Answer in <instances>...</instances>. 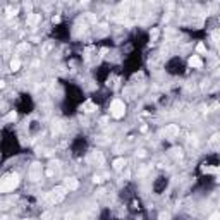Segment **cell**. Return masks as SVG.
Listing matches in <instances>:
<instances>
[{"label":"cell","mask_w":220,"mask_h":220,"mask_svg":"<svg viewBox=\"0 0 220 220\" xmlns=\"http://www.w3.org/2000/svg\"><path fill=\"white\" fill-rule=\"evenodd\" d=\"M17 184H19V175L17 174H5L2 180H0V191L2 193H10V191H14L17 188Z\"/></svg>","instance_id":"obj_1"},{"label":"cell","mask_w":220,"mask_h":220,"mask_svg":"<svg viewBox=\"0 0 220 220\" xmlns=\"http://www.w3.org/2000/svg\"><path fill=\"white\" fill-rule=\"evenodd\" d=\"M124 114H126V105L122 100H114L110 103V115L112 117L120 119V117H124Z\"/></svg>","instance_id":"obj_2"},{"label":"cell","mask_w":220,"mask_h":220,"mask_svg":"<svg viewBox=\"0 0 220 220\" xmlns=\"http://www.w3.org/2000/svg\"><path fill=\"white\" fill-rule=\"evenodd\" d=\"M65 191H67L65 186H59V188H55V189L52 191V201H60L62 198H64Z\"/></svg>","instance_id":"obj_3"},{"label":"cell","mask_w":220,"mask_h":220,"mask_svg":"<svg viewBox=\"0 0 220 220\" xmlns=\"http://www.w3.org/2000/svg\"><path fill=\"white\" fill-rule=\"evenodd\" d=\"M189 65L191 67H196V69H201V67H203V62H201V59L198 55H193L189 59Z\"/></svg>","instance_id":"obj_4"},{"label":"cell","mask_w":220,"mask_h":220,"mask_svg":"<svg viewBox=\"0 0 220 220\" xmlns=\"http://www.w3.org/2000/svg\"><path fill=\"white\" fill-rule=\"evenodd\" d=\"M38 177H40V167H38V163H35L33 169H31V179L38 180Z\"/></svg>","instance_id":"obj_5"},{"label":"cell","mask_w":220,"mask_h":220,"mask_svg":"<svg viewBox=\"0 0 220 220\" xmlns=\"http://www.w3.org/2000/svg\"><path fill=\"white\" fill-rule=\"evenodd\" d=\"M83 110H84V112H93V110H96V105H95L91 100H88L84 105H83Z\"/></svg>","instance_id":"obj_6"},{"label":"cell","mask_w":220,"mask_h":220,"mask_svg":"<svg viewBox=\"0 0 220 220\" xmlns=\"http://www.w3.org/2000/svg\"><path fill=\"white\" fill-rule=\"evenodd\" d=\"M64 186H65L67 189H76V188H78V180H76V179H67Z\"/></svg>","instance_id":"obj_7"},{"label":"cell","mask_w":220,"mask_h":220,"mask_svg":"<svg viewBox=\"0 0 220 220\" xmlns=\"http://www.w3.org/2000/svg\"><path fill=\"white\" fill-rule=\"evenodd\" d=\"M16 119H17V114L12 110V112H9V114L4 117V122H12V120H16Z\"/></svg>","instance_id":"obj_8"},{"label":"cell","mask_w":220,"mask_h":220,"mask_svg":"<svg viewBox=\"0 0 220 220\" xmlns=\"http://www.w3.org/2000/svg\"><path fill=\"white\" fill-rule=\"evenodd\" d=\"M124 165H126L124 158H117V160H114V169H115V170H120Z\"/></svg>","instance_id":"obj_9"},{"label":"cell","mask_w":220,"mask_h":220,"mask_svg":"<svg viewBox=\"0 0 220 220\" xmlns=\"http://www.w3.org/2000/svg\"><path fill=\"white\" fill-rule=\"evenodd\" d=\"M19 67H21V62L17 59H12V60H10V70H14V72H16V70H19Z\"/></svg>","instance_id":"obj_10"},{"label":"cell","mask_w":220,"mask_h":220,"mask_svg":"<svg viewBox=\"0 0 220 220\" xmlns=\"http://www.w3.org/2000/svg\"><path fill=\"white\" fill-rule=\"evenodd\" d=\"M36 21H38V16H36V14H29V16H28V22H29V24L36 22Z\"/></svg>","instance_id":"obj_11"},{"label":"cell","mask_w":220,"mask_h":220,"mask_svg":"<svg viewBox=\"0 0 220 220\" xmlns=\"http://www.w3.org/2000/svg\"><path fill=\"white\" fill-rule=\"evenodd\" d=\"M196 50L200 52V53H205V52H206V47H205V45H203V43H200V45H198V47H196Z\"/></svg>","instance_id":"obj_12"},{"label":"cell","mask_w":220,"mask_h":220,"mask_svg":"<svg viewBox=\"0 0 220 220\" xmlns=\"http://www.w3.org/2000/svg\"><path fill=\"white\" fill-rule=\"evenodd\" d=\"M208 220H220V213H219V211L211 213V215H210V219H208Z\"/></svg>","instance_id":"obj_13"},{"label":"cell","mask_w":220,"mask_h":220,"mask_svg":"<svg viewBox=\"0 0 220 220\" xmlns=\"http://www.w3.org/2000/svg\"><path fill=\"white\" fill-rule=\"evenodd\" d=\"M93 182H95V184H100V182H101V177H100V175H95V177H93Z\"/></svg>","instance_id":"obj_14"},{"label":"cell","mask_w":220,"mask_h":220,"mask_svg":"<svg viewBox=\"0 0 220 220\" xmlns=\"http://www.w3.org/2000/svg\"><path fill=\"white\" fill-rule=\"evenodd\" d=\"M213 174H217V177H219L217 180H220V167H215V170H213Z\"/></svg>","instance_id":"obj_15"},{"label":"cell","mask_w":220,"mask_h":220,"mask_svg":"<svg viewBox=\"0 0 220 220\" xmlns=\"http://www.w3.org/2000/svg\"><path fill=\"white\" fill-rule=\"evenodd\" d=\"M52 21H53V22H60V17H59V16H53V19H52Z\"/></svg>","instance_id":"obj_16"},{"label":"cell","mask_w":220,"mask_h":220,"mask_svg":"<svg viewBox=\"0 0 220 220\" xmlns=\"http://www.w3.org/2000/svg\"><path fill=\"white\" fill-rule=\"evenodd\" d=\"M2 220H7V217H2Z\"/></svg>","instance_id":"obj_17"}]
</instances>
